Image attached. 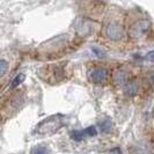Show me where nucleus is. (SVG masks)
Masks as SVG:
<instances>
[{
  "instance_id": "8",
  "label": "nucleus",
  "mask_w": 154,
  "mask_h": 154,
  "mask_svg": "<svg viewBox=\"0 0 154 154\" xmlns=\"http://www.w3.org/2000/svg\"><path fill=\"white\" fill-rule=\"evenodd\" d=\"M31 154H50V152H49V149H48L46 147L37 146V147H35V148H32Z\"/></svg>"
},
{
  "instance_id": "2",
  "label": "nucleus",
  "mask_w": 154,
  "mask_h": 154,
  "mask_svg": "<svg viewBox=\"0 0 154 154\" xmlns=\"http://www.w3.org/2000/svg\"><path fill=\"white\" fill-rule=\"evenodd\" d=\"M107 37L112 41H117V39H121L123 37V29L121 28V26H118L117 23H110L108 27H107Z\"/></svg>"
},
{
  "instance_id": "3",
  "label": "nucleus",
  "mask_w": 154,
  "mask_h": 154,
  "mask_svg": "<svg viewBox=\"0 0 154 154\" xmlns=\"http://www.w3.org/2000/svg\"><path fill=\"white\" fill-rule=\"evenodd\" d=\"M89 75L94 84H102V82H104V80L107 78V71L102 67H99V69H93L89 73Z\"/></svg>"
},
{
  "instance_id": "7",
  "label": "nucleus",
  "mask_w": 154,
  "mask_h": 154,
  "mask_svg": "<svg viewBox=\"0 0 154 154\" xmlns=\"http://www.w3.org/2000/svg\"><path fill=\"white\" fill-rule=\"evenodd\" d=\"M137 85H136V82H129L126 87H125V92L128 93V94H130V95H133V94H136L137 93Z\"/></svg>"
},
{
  "instance_id": "5",
  "label": "nucleus",
  "mask_w": 154,
  "mask_h": 154,
  "mask_svg": "<svg viewBox=\"0 0 154 154\" xmlns=\"http://www.w3.org/2000/svg\"><path fill=\"white\" fill-rule=\"evenodd\" d=\"M99 128H100L101 132H108L109 130H111V128H112V123H111V121H110V119H104V121L100 122Z\"/></svg>"
},
{
  "instance_id": "11",
  "label": "nucleus",
  "mask_w": 154,
  "mask_h": 154,
  "mask_svg": "<svg viewBox=\"0 0 154 154\" xmlns=\"http://www.w3.org/2000/svg\"><path fill=\"white\" fill-rule=\"evenodd\" d=\"M92 51L95 54V56H97V57H104L106 56V52L100 49V48H97V46H92Z\"/></svg>"
},
{
  "instance_id": "6",
  "label": "nucleus",
  "mask_w": 154,
  "mask_h": 154,
  "mask_svg": "<svg viewBox=\"0 0 154 154\" xmlns=\"http://www.w3.org/2000/svg\"><path fill=\"white\" fill-rule=\"evenodd\" d=\"M71 138L73 139V140H75V141L84 140V138H85V133H84V131H82V130H81V131L74 130V131L71 132Z\"/></svg>"
},
{
  "instance_id": "9",
  "label": "nucleus",
  "mask_w": 154,
  "mask_h": 154,
  "mask_svg": "<svg viewBox=\"0 0 154 154\" xmlns=\"http://www.w3.org/2000/svg\"><path fill=\"white\" fill-rule=\"evenodd\" d=\"M23 80H24V74L20 73L19 75H16V77L12 80V87H16V86H19L21 82H22Z\"/></svg>"
},
{
  "instance_id": "10",
  "label": "nucleus",
  "mask_w": 154,
  "mask_h": 154,
  "mask_svg": "<svg viewBox=\"0 0 154 154\" xmlns=\"http://www.w3.org/2000/svg\"><path fill=\"white\" fill-rule=\"evenodd\" d=\"M8 69V64L6 60H0V77H2L5 73H6V71Z\"/></svg>"
},
{
  "instance_id": "12",
  "label": "nucleus",
  "mask_w": 154,
  "mask_h": 154,
  "mask_svg": "<svg viewBox=\"0 0 154 154\" xmlns=\"http://www.w3.org/2000/svg\"><path fill=\"white\" fill-rule=\"evenodd\" d=\"M145 58H146L147 60L154 63V50L153 51H151V52H148V54H146V57H145Z\"/></svg>"
},
{
  "instance_id": "1",
  "label": "nucleus",
  "mask_w": 154,
  "mask_h": 154,
  "mask_svg": "<svg viewBox=\"0 0 154 154\" xmlns=\"http://www.w3.org/2000/svg\"><path fill=\"white\" fill-rule=\"evenodd\" d=\"M149 27H151V22L148 20H139L130 27L129 35L133 38H139L149 29Z\"/></svg>"
},
{
  "instance_id": "4",
  "label": "nucleus",
  "mask_w": 154,
  "mask_h": 154,
  "mask_svg": "<svg viewBox=\"0 0 154 154\" xmlns=\"http://www.w3.org/2000/svg\"><path fill=\"white\" fill-rule=\"evenodd\" d=\"M114 81L115 84L118 85H123L126 82V73L124 71H116L114 74Z\"/></svg>"
}]
</instances>
